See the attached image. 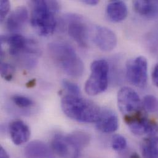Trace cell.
Returning <instances> with one entry per match:
<instances>
[{"mask_svg": "<svg viewBox=\"0 0 158 158\" xmlns=\"http://www.w3.org/2000/svg\"><path fill=\"white\" fill-rule=\"evenodd\" d=\"M28 19V12L24 6L16 8L9 16L6 21V27L10 31L20 30L25 25Z\"/></svg>", "mask_w": 158, "mask_h": 158, "instance_id": "4fadbf2b", "label": "cell"}, {"mask_svg": "<svg viewBox=\"0 0 158 158\" xmlns=\"http://www.w3.org/2000/svg\"><path fill=\"white\" fill-rule=\"evenodd\" d=\"M68 136L80 151L86 147L90 142L89 135L82 131H75L68 134Z\"/></svg>", "mask_w": 158, "mask_h": 158, "instance_id": "d6986e66", "label": "cell"}, {"mask_svg": "<svg viewBox=\"0 0 158 158\" xmlns=\"http://www.w3.org/2000/svg\"><path fill=\"white\" fill-rule=\"evenodd\" d=\"M82 1L84 4H87V5H90V6H95L99 2V1L98 0H84Z\"/></svg>", "mask_w": 158, "mask_h": 158, "instance_id": "83f0119b", "label": "cell"}, {"mask_svg": "<svg viewBox=\"0 0 158 158\" xmlns=\"http://www.w3.org/2000/svg\"><path fill=\"white\" fill-rule=\"evenodd\" d=\"M124 121L130 131L136 135H147L148 137L157 136L158 124L153 120L150 119L140 111L124 116Z\"/></svg>", "mask_w": 158, "mask_h": 158, "instance_id": "5b68a950", "label": "cell"}, {"mask_svg": "<svg viewBox=\"0 0 158 158\" xmlns=\"http://www.w3.org/2000/svg\"><path fill=\"white\" fill-rule=\"evenodd\" d=\"M62 84L64 88L67 90L69 94L80 95V89L77 84L68 80H64Z\"/></svg>", "mask_w": 158, "mask_h": 158, "instance_id": "cb8c5ba5", "label": "cell"}, {"mask_svg": "<svg viewBox=\"0 0 158 158\" xmlns=\"http://www.w3.org/2000/svg\"><path fill=\"white\" fill-rule=\"evenodd\" d=\"M152 79L155 85L158 87V64L154 68L152 74Z\"/></svg>", "mask_w": 158, "mask_h": 158, "instance_id": "484cf974", "label": "cell"}, {"mask_svg": "<svg viewBox=\"0 0 158 158\" xmlns=\"http://www.w3.org/2000/svg\"><path fill=\"white\" fill-rule=\"evenodd\" d=\"M36 85V79H33L29 81L27 84L26 86L28 88H32Z\"/></svg>", "mask_w": 158, "mask_h": 158, "instance_id": "f1b7e54d", "label": "cell"}, {"mask_svg": "<svg viewBox=\"0 0 158 158\" xmlns=\"http://www.w3.org/2000/svg\"><path fill=\"white\" fill-rule=\"evenodd\" d=\"M117 100L119 109L124 116L140 111L142 102L138 94L131 87H122L118 93Z\"/></svg>", "mask_w": 158, "mask_h": 158, "instance_id": "52a82bcc", "label": "cell"}, {"mask_svg": "<svg viewBox=\"0 0 158 158\" xmlns=\"http://www.w3.org/2000/svg\"><path fill=\"white\" fill-rule=\"evenodd\" d=\"M24 153L27 158H54L49 147L40 140L29 143L24 150Z\"/></svg>", "mask_w": 158, "mask_h": 158, "instance_id": "5bb4252c", "label": "cell"}, {"mask_svg": "<svg viewBox=\"0 0 158 158\" xmlns=\"http://www.w3.org/2000/svg\"><path fill=\"white\" fill-rule=\"evenodd\" d=\"M111 147L116 152H121L127 147V141L123 136L116 134L112 138Z\"/></svg>", "mask_w": 158, "mask_h": 158, "instance_id": "44dd1931", "label": "cell"}, {"mask_svg": "<svg viewBox=\"0 0 158 158\" xmlns=\"http://www.w3.org/2000/svg\"><path fill=\"white\" fill-rule=\"evenodd\" d=\"M61 107L69 118L83 123H96L101 112L98 105L92 101L70 94L62 98Z\"/></svg>", "mask_w": 158, "mask_h": 158, "instance_id": "7a4b0ae2", "label": "cell"}, {"mask_svg": "<svg viewBox=\"0 0 158 158\" xmlns=\"http://www.w3.org/2000/svg\"><path fill=\"white\" fill-rule=\"evenodd\" d=\"M133 4L135 10L142 16L154 18L158 15V1H135Z\"/></svg>", "mask_w": 158, "mask_h": 158, "instance_id": "e0dca14e", "label": "cell"}, {"mask_svg": "<svg viewBox=\"0 0 158 158\" xmlns=\"http://www.w3.org/2000/svg\"><path fill=\"white\" fill-rule=\"evenodd\" d=\"M126 78L132 85L144 88L147 84L148 62L143 56L130 60L126 64Z\"/></svg>", "mask_w": 158, "mask_h": 158, "instance_id": "8992f818", "label": "cell"}, {"mask_svg": "<svg viewBox=\"0 0 158 158\" xmlns=\"http://www.w3.org/2000/svg\"><path fill=\"white\" fill-rule=\"evenodd\" d=\"M31 6V23L36 32L47 36L55 31L57 27L56 15L59 4L55 1L36 0L30 2Z\"/></svg>", "mask_w": 158, "mask_h": 158, "instance_id": "6da1fadb", "label": "cell"}, {"mask_svg": "<svg viewBox=\"0 0 158 158\" xmlns=\"http://www.w3.org/2000/svg\"><path fill=\"white\" fill-rule=\"evenodd\" d=\"M12 100L15 105L21 108H29L33 105L32 100L23 95H14L12 97Z\"/></svg>", "mask_w": 158, "mask_h": 158, "instance_id": "7402d4cb", "label": "cell"}, {"mask_svg": "<svg viewBox=\"0 0 158 158\" xmlns=\"http://www.w3.org/2000/svg\"><path fill=\"white\" fill-rule=\"evenodd\" d=\"M3 41L9 45V51L10 55L15 57H17L22 52H23L28 44L29 40L20 35H13L8 38L1 36V43Z\"/></svg>", "mask_w": 158, "mask_h": 158, "instance_id": "9a60e30c", "label": "cell"}, {"mask_svg": "<svg viewBox=\"0 0 158 158\" xmlns=\"http://www.w3.org/2000/svg\"><path fill=\"white\" fill-rule=\"evenodd\" d=\"M51 147L53 152L62 158H78L81 152L68 135H55L51 142Z\"/></svg>", "mask_w": 158, "mask_h": 158, "instance_id": "9c48e42d", "label": "cell"}, {"mask_svg": "<svg viewBox=\"0 0 158 158\" xmlns=\"http://www.w3.org/2000/svg\"><path fill=\"white\" fill-rule=\"evenodd\" d=\"M128 10L126 3L121 1H114L108 4L106 7V15L113 22H119L126 19Z\"/></svg>", "mask_w": 158, "mask_h": 158, "instance_id": "2e32d148", "label": "cell"}, {"mask_svg": "<svg viewBox=\"0 0 158 158\" xmlns=\"http://www.w3.org/2000/svg\"><path fill=\"white\" fill-rule=\"evenodd\" d=\"M141 150L145 158H158V137H148L143 140Z\"/></svg>", "mask_w": 158, "mask_h": 158, "instance_id": "ac0fdd59", "label": "cell"}, {"mask_svg": "<svg viewBox=\"0 0 158 158\" xmlns=\"http://www.w3.org/2000/svg\"><path fill=\"white\" fill-rule=\"evenodd\" d=\"M119 121L116 114L110 109L101 110L98 119L96 122V127L103 133L109 134L116 131L118 129Z\"/></svg>", "mask_w": 158, "mask_h": 158, "instance_id": "8fae6325", "label": "cell"}, {"mask_svg": "<svg viewBox=\"0 0 158 158\" xmlns=\"http://www.w3.org/2000/svg\"><path fill=\"white\" fill-rule=\"evenodd\" d=\"M9 133L11 140L15 145H21L27 142L31 134L28 126L20 120L15 121L10 124Z\"/></svg>", "mask_w": 158, "mask_h": 158, "instance_id": "7c38bea8", "label": "cell"}, {"mask_svg": "<svg viewBox=\"0 0 158 158\" xmlns=\"http://www.w3.org/2000/svg\"><path fill=\"white\" fill-rule=\"evenodd\" d=\"M0 158H9V156L6 150H5L2 147L0 148Z\"/></svg>", "mask_w": 158, "mask_h": 158, "instance_id": "4316f807", "label": "cell"}, {"mask_svg": "<svg viewBox=\"0 0 158 158\" xmlns=\"http://www.w3.org/2000/svg\"><path fill=\"white\" fill-rule=\"evenodd\" d=\"M94 41L100 49L105 52L112 51L117 44L115 33L110 28L102 26L95 27Z\"/></svg>", "mask_w": 158, "mask_h": 158, "instance_id": "30bf717a", "label": "cell"}, {"mask_svg": "<svg viewBox=\"0 0 158 158\" xmlns=\"http://www.w3.org/2000/svg\"><path fill=\"white\" fill-rule=\"evenodd\" d=\"M67 31L69 36L82 48L88 46L89 30L87 24L82 17L70 14L66 17Z\"/></svg>", "mask_w": 158, "mask_h": 158, "instance_id": "ba28073f", "label": "cell"}, {"mask_svg": "<svg viewBox=\"0 0 158 158\" xmlns=\"http://www.w3.org/2000/svg\"><path fill=\"white\" fill-rule=\"evenodd\" d=\"M142 106L148 113H157L158 112V99L152 95H146L143 100Z\"/></svg>", "mask_w": 158, "mask_h": 158, "instance_id": "ffe728a7", "label": "cell"}, {"mask_svg": "<svg viewBox=\"0 0 158 158\" xmlns=\"http://www.w3.org/2000/svg\"><path fill=\"white\" fill-rule=\"evenodd\" d=\"M1 77L6 81H10L12 79L15 72L14 67L7 63L1 62Z\"/></svg>", "mask_w": 158, "mask_h": 158, "instance_id": "603a6c76", "label": "cell"}, {"mask_svg": "<svg viewBox=\"0 0 158 158\" xmlns=\"http://www.w3.org/2000/svg\"><path fill=\"white\" fill-rule=\"evenodd\" d=\"M48 50L52 59L68 75L79 78L84 70L82 61L69 44L56 41L49 44Z\"/></svg>", "mask_w": 158, "mask_h": 158, "instance_id": "3957f363", "label": "cell"}, {"mask_svg": "<svg viewBox=\"0 0 158 158\" xmlns=\"http://www.w3.org/2000/svg\"><path fill=\"white\" fill-rule=\"evenodd\" d=\"M10 9V2L7 0H1L0 1V18L2 21Z\"/></svg>", "mask_w": 158, "mask_h": 158, "instance_id": "d4e9b609", "label": "cell"}, {"mask_svg": "<svg viewBox=\"0 0 158 158\" xmlns=\"http://www.w3.org/2000/svg\"><path fill=\"white\" fill-rule=\"evenodd\" d=\"M90 75L85 84V91L89 95L103 92L108 85L109 65L105 60H97L90 67Z\"/></svg>", "mask_w": 158, "mask_h": 158, "instance_id": "277c9868", "label": "cell"}, {"mask_svg": "<svg viewBox=\"0 0 158 158\" xmlns=\"http://www.w3.org/2000/svg\"><path fill=\"white\" fill-rule=\"evenodd\" d=\"M130 158H141L140 156H139V155H138V154H137L136 153H132V155H131V157Z\"/></svg>", "mask_w": 158, "mask_h": 158, "instance_id": "f546056e", "label": "cell"}]
</instances>
